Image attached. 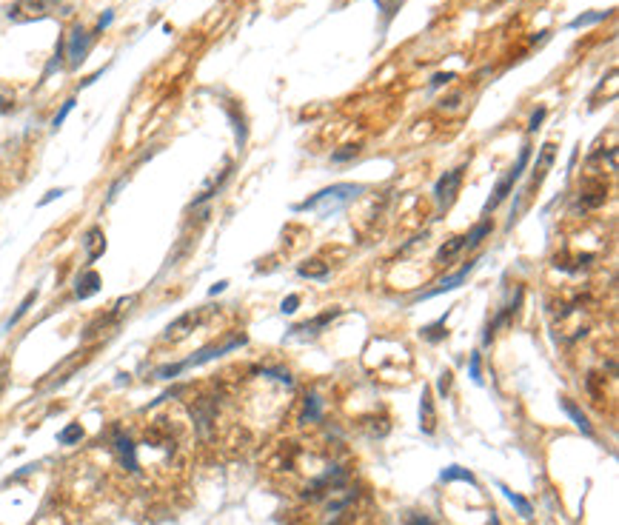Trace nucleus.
Instances as JSON below:
<instances>
[{"label":"nucleus","instance_id":"nucleus-28","mask_svg":"<svg viewBox=\"0 0 619 525\" xmlns=\"http://www.w3.org/2000/svg\"><path fill=\"white\" fill-rule=\"evenodd\" d=\"M72 109H74V97H69V100L63 103V109L55 115V120H51V128H60V126H63V120L69 117V112H72Z\"/></svg>","mask_w":619,"mask_h":525},{"label":"nucleus","instance_id":"nucleus-23","mask_svg":"<svg viewBox=\"0 0 619 525\" xmlns=\"http://www.w3.org/2000/svg\"><path fill=\"white\" fill-rule=\"evenodd\" d=\"M185 369V362H172V365H160V369L154 372V377L157 380H172V377H177L180 372Z\"/></svg>","mask_w":619,"mask_h":525},{"label":"nucleus","instance_id":"nucleus-33","mask_svg":"<svg viewBox=\"0 0 619 525\" xmlns=\"http://www.w3.org/2000/svg\"><path fill=\"white\" fill-rule=\"evenodd\" d=\"M6 380H9V362H0V394L6 388Z\"/></svg>","mask_w":619,"mask_h":525},{"label":"nucleus","instance_id":"nucleus-13","mask_svg":"<svg viewBox=\"0 0 619 525\" xmlns=\"http://www.w3.org/2000/svg\"><path fill=\"white\" fill-rule=\"evenodd\" d=\"M320 417H322V400H320V394H317V391H311V394H306L300 423H317Z\"/></svg>","mask_w":619,"mask_h":525},{"label":"nucleus","instance_id":"nucleus-24","mask_svg":"<svg viewBox=\"0 0 619 525\" xmlns=\"http://www.w3.org/2000/svg\"><path fill=\"white\" fill-rule=\"evenodd\" d=\"M357 154H360V146H342L340 151L331 154V163H348V160H354Z\"/></svg>","mask_w":619,"mask_h":525},{"label":"nucleus","instance_id":"nucleus-6","mask_svg":"<svg viewBox=\"0 0 619 525\" xmlns=\"http://www.w3.org/2000/svg\"><path fill=\"white\" fill-rule=\"evenodd\" d=\"M243 343H246V337L240 334V337H231L229 343H223V346H208V349H200L195 357H188V360H183V362H185V369H188V365H203V362H208V360H214V357H223V354H229V351L240 349Z\"/></svg>","mask_w":619,"mask_h":525},{"label":"nucleus","instance_id":"nucleus-25","mask_svg":"<svg viewBox=\"0 0 619 525\" xmlns=\"http://www.w3.org/2000/svg\"><path fill=\"white\" fill-rule=\"evenodd\" d=\"M608 12H594V15H579L577 20H571V29H582V26H591V23H600L605 20Z\"/></svg>","mask_w":619,"mask_h":525},{"label":"nucleus","instance_id":"nucleus-35","mask_svg":"<svg viewBox=\"0 0 619 525\" xmlns=\"http://www.w3.org/2000/svg\"><path fill=\"white\" fill-rule=\"evenodd\" d=\"M408 525H434V522L428 519V517H422V514H411V517H408Z\"/></svg>","mask_w":619,"mask_h":525},{"label":"nucleus","instance_id":"nucleus-19","mask_svg":"<svg viewBox=\"0 0 619 525\" xmlns=\"http://www.w3.org/2000/svg\"><path fill=\"white\" fill-rule=\"evenodd\" d=\"M440 480H443V483L463 480V483H471V485H474V474H471V471H465V468H460V465H448L443 474H440Z\"/></svg>","mask_w":619,"mask_h":525},{"label":"nucleus","instance_id":"nucleus-14","mask_svg":"<svg viewBox=\"0 0 619 525\" xmlns=\"http://www.w3.org/2000/svg\"><path fill=\"white\" fill-rule=\"evenodd\" d=\"M86 249H89V262H94L103 251H106V238H103V231L94 226V228H89V234H86Z\"/></svg>","mask_w":619,"mask_h":525},{"label":"nucleus","instance_id":"nucleus-26","mask_svg":"<svg viewBox=\"0 0 619 525\" xmlns=\"http://www.w3.org/2000/svg\"><path fill=\"white\" fill-rule=\"evenodd\" d=\"M468 374H471L474 383H482V357H479L477 351H474L471 360H468Z\"/></svg>","mask_w":619,"mask_h":525},{"label":"nucleus","instance_id":"nucleus-11","mask_svg":"<svg viewBox=\"0 0 619 525\" xmlns=\"http://www.w3.org/2000/svg\"><path fill=\"white\" fill-rule=\"evenodd\" d=\"M420 426L425 434H431L437 426V414H434V403H431V388H422V403H420Z\"/></svg>","mask_w":619,"mask_h":525},{"label":"nucleus","instance_id":"nucleus-39","mask_svg":"<svg viewBox=\"0 0 619 525\" xmlns=\"http://www.w3.org/2000/svg\"><path fill=\"white\" fill-rule=\"evenodd\" d=\"M3 109H6V100H3V97H0V112H3Z\"/></svg>","mask_w":619,"mask_h":525},{"label":"nucleus","instance_id":"nucleus-17","mask_svg":"<svg viewBox=\"0 0 619 525\" xmlns=\"http://www.w3.org/2000/svg\"><path fill=\"white\" fill-rule=\"evenodd\" d=\"M491 223L488 220H482V223H477L474 228H471V234H465V249H477L479 243H482V238H488L491 234Z\"/></svg>","mask_w":619,"mask_h":525},{"label":"nucleus","instance_id":"nucleus-10","mask_svg":"<svg viewBox=\"0 0 619 525\" xmlns=\"http://www.w3.org/2000/svg\"><path fill=\"white\" fill-rule=\"evenodd\" d=\"M559 408H562L565 414H568V417L574 419V426H577V428H579V431H582L585 437H594V428H591V423H588V417H585V414L579 411V406H577L574 400H568V397H562V400H559Z\"/></svg>","mask_w":619,"mask_h":525},{"label":"nucleus","instance_id":"nucleus-21","mask_svg":"<svg viewBox=\"0 0 619 525\" xmlns=\"http://www.w3.org/2000/svg\"><path fill=\"white\" fill-rule=\"evenodd\" d=\"M35 300H38V288H35V292H29V294H26V297H23V303L17 306V311H15V314H12V317H9L6 328H12L15 323H20V317H23V314H26V311H29V308H32V303H35Z\"/></svg>","mask_w":619,"mask_h":525},{"label":"nucleus","instance_id":"nucleus-16","mask_svg":"<svg viewBox=\"0 0 619 525\" xmlns=\"http://www.w3.org/2000/svg\"><path fill=\"white\" fill-rule=\"evenodd\" d=\"M500 491H502V494L508 497V503L514 506V508H517V511H520V514H522L525 519H531V517H534V506H531V503L525 500V497H520V494H514V491H508L505 485H500Z\"/></svg>","mask_w":619,"mask_h":525},{"label":"nucleus","instance_id":"nucleus-4","mask_svg":"<svg viewBox=\"0 0 619 525\" xmlns=\"http://www.w3.org/2000/svg\"><path fill=\"white\" fill-rule=\"evenodd\" d=\"M460 183H463V169H451V172H445V174L434 183V200H437L440 208H445V206L454 200L456 189H460Z\"/></svg>","mask_w":619,"mask_h":525},{"label":"nucleus","instance_id":"nucleus-9","mask_svg":"<svg viewBox=\"0 0 619 525\" xmlns=\"http://www.w3.org/2000/svg\"><path fill=\"white\" fill-rule=\"evenodd\" d=\"M334 317H340V308H329V311H322L320 317H314V320H306L303 326H294L291 331H294V334H317V331H322V328H326V326H329V323H331Z\"/></svg>","mask_w":619,"mask_h":525},{"label":"nucleus","instance_id":"nucleus-2","mask_svg":"<svg viewBox=\"0 0 619 525\" xmlns=\"http://www.w3.org/2000/svg\"><path fill=\"white\" fill-rule=\"evenodd\" d=\"M528 160H531V146H522L520 149V157H517V163H514V169H511L497 186H494V192H491V197L486 200V206H482V215H491L494 208L511 194V189H514V183L522 177V172H525V166H528Z\"/></svg>","mask_w":619,"mask_h":525},{"label":"nucleus","instance_id":"nucleus-36","mask_svg":"<svg viewBox=\"0 0 619 525\" xmlns=\"http://www.w3.org/2000/svg\"><path fill=\"white\" fill-rule=\"evenodd\" d=\"M112 17H115V12H106V15L100 17V23H97V32H103V29H106V26H109V23H112Z\"/></svg>","mask_w":619,"mask_h":525},{"label":"nucleus","instance_id":"nucleus-15","mask_svg":"<svg viewBox=\"0 0 619 525\" xmlns=\"http://www.w3.org/2000/svg\"><path fill=\"white\" fill-rule=\"evenodd\" d=\"M297 274L300 277H308V280H326L329 277V266L320 260H308V262H300L297 266Z\"/></svg>","mask_w":619,"mask_h":525},{"label":"nucleus","instance_id":"nucleus-22","mask_svg":"<svg viewBox=\"0 0 619 525\" xmlns=\"http://www.w3.org/2000/svg\"><path fill=\"white\" fill-rule=\"evenodd\" d=\"M463 249H465V238H454V240H451L448 246H443V249L437 251V257H434V260H437V262H443V260H451V257H454L456 251H463Z\"/></svg>","mask_w":619,"mask_h":525},{"label":"nucleus","instance_id":"nucleus-12","mask_svg":"<svg viewBox=\"0 0 619 525\" xmlns=\"http://www.w3.org/2000/svg\"><path fill=\"white\" fill-rule=\"evenodd\" d=\"M97 292H100V274H97V272H86L83 277L77 280V288H74L77 300H86V297H92V294H97Z\"/></svg>","mask_w":619,"mask_h":525},{"label":"nucleus","instance_id":"nucleus-29","mask_svg":"<svg viewBox=\"0 0 619 525\" xmlns=\"http://www.w3.org/2000/svg\"><path fill=\"white\" fill-rule=\"evenodd\" d=\"M260 374H263V377H274V380H277V383H283V385H291V383H294V380H291V374H288V372H283V369H263Z\"/></svg>","mask_w":619,"mask_h":525},{"label":"nucleus","instance_id":"nucleus-1","mask_svg":"<svg viewBox=\"0 0 619 525\" xmlns=\"http://www.w3.org/2000/svg\"><path fill=\"white\" fill-rule=\"evenodd\" d=\"M365 189L360 186V183H334V186L317 192L314 197L303 200L300 206H294V212H317L322 217H329L334 212H340V208H345L348 203H354Z\"/></svg>","mask_w":619,"mask_h":525},{"label":"nucleus","instance_id":"nucleus-37","mask_svg":"<svg viewBox=\"0 0 619 525\" xmlns=\"http://www.w3.org/2000/svg\"><path fill=\"white\" fill-rule=\"evenodd\" d=\"M60 194H63V189H51V192H49V194L40 200V206H46V203H51V200H58Z\"/></svg>","mask_w":619,"mask_h":525},{"label":"nucleus","instance_id":"nucleus-38","mask_svg":"<svg viewBox=\"0 0 619 525\" xmlns=\"http://www.w3.org/2000/svg\"><path fill=\"white\" fill-rule=\"evenodd\" d=\"M226 285H229V283H226V280H220L217 285H211V292H208V294H220V292H226Z\"/></svg>","mask_w":619,"mask_h":525},{"label":"nucleus","instance_id":"nucleus-34","mask_svg":"<svg viewBox=\"0 0 619 525\" xmlns=\"http://www.w3.org/2000/svg\"><path fill=\"white\" fill-rule=\"evenodd\" d=\"M448 388H451V372H443L440 374V394H448Z\"/></svg>","mask_w":619,"mask_h":525},{"label":"nucleus","instance_id":"nucleus-32","mask_svg":"<svg viewBox=\"0 0 619 525\" xmlns=\"http://www.w3.org/2000/svg\"><path fill=\"white\" fill-rule=\"evenodd\" d=\"M454 72H445V74H434V81H431V89H437V86H445V83H451L454 81Z\"/></svg>","mask_w":619,"mask_h":525},{"label":"nucleus","instance_id":"nucleus-8","mask_svg":"<svg viewBox=\"0 0 619 525\" xmlns=\"http://www.w3.org/2000/svg\"><path fill=\"white\" fill-rule=\"evenodd\" d=\"M197 320H200V311H188V314H183V317H177L169 328H166V340H180V337H185L188 331H192L195 326H197Z\"/></svg>","mask_w":619,"mask_h":525},{"label":"nucleus","instance_id":"nucleus-18","mask_svg":"<svg viewBox=\"0 0 619 525\" xmlns=\"http://www.w3.org/2000/svg\"><path fill=\"white\" fill-rule=\"evenodd\" d=\"M445 317H448V314H443L437 323H431V326L422 328V337L428 340V343H440V340H445V334H448V331H445Z\"/></svg>","mask_w":619,"mask_h":525},{"label":"nucleus","instance_id":"nucleus-20","mask_svg":"<svg viewBox=\"0 0 619 525\" xmlns=\"http://www.w3.org/2000/svg\"><path fill=\"white\" fill-rule=\"evenodd\" d=\"M83 440V426L80 423H72V426H66L60 434H58V442L60 445H74V442H80Z\"/></svg>","mask_w":619,"mask_h":525},{"label":"nucleus","instance_id":"nucleus-30","mask_svg":"<svg viewBox=\"0 0 619 525\" xmlns=\"http://www.w3.org/2000/svg\"><path fill=\"white\" fill-rule=\"evenodd\" d=\"M297 308H300V297H297V294H288V297L280 303V311H283V314H294Z\"/></svg>","mask_w":619,"mask_h":525},{"label":"nucleus","instance_id":"nucleus-27","mask_svg":"<svg viewBox=\"0 0 619 525\" xmlns=\"http://www.w3.org/2000/svg\"><path fill=\"white\" fill-rule=\"evenodd\" d=\"M374 3H377V9H380V12H386V17L391 20L394 12H399V3H402V0H374Z\"/></svg>","mask_w":619,"mask_h":525},{"label":"nucleus","instance_id":"nucleus-31","mask_svg":"<svg viewBox=\"0 0 619 525\" xmlns=\"http://www.w3.org/2000/svg\"><path fill=\"white\" fill-rule=\"evenodd\" d=\"M543 120H545V109H536L534 115H531V123H528V131H536L543 126Z\"/></svg>","mask_w":619,"mask_h":525},{"label":"nucleus","instance_id":"nucleus-40","mask_svg":"<svg viewBox=\"0 0 619 525\" xmlns=\"http://www.w3.org/2000/svg\"><path fill=\"white\" fill-rule=\"evenodd\" d=\"M491 525H500V522H497V517H491Z\"/></svg>","mask_w":619,"mask_h":525},{"label":"nucleus","instance_id":"nucleus-3","mask_svg":"<svg viewBox=\"0 0 619 525\" xmlns=\"http://www.w3.org/2000/svg\"><path fill=\"white\" fill-rule=\"evenodd\" d=\"M92 40H94V35H89V32H86L80 23H77L74 29H72V38H69V46H66V55H69V66H72V69H77L80 63L86 60Z\"/></svg>","mask_w":619,"mask_h":525},{"label":"nucleus","instance_id":"nucleus-5","mask_svg":"<svg viewBox=\"0 0 619 525\" xmlns=\"http://www.w3.org/2000/svg\"><path fill=\"white\" fill-rule=\"evenodd\" d=\"M482 260H471V262H465V266L460 269V272H454V274H448V277H443L440 280V285L437 288H431V292H425L420 300H431V297H440V294H445V292H454V288H460L465 280H468V274L479 266Z\"/></svg>","mask_w":619,"mask_h":525},{"label":"nucleus","instance_id":"nucleus-7","mask_svg":"<svg viewBox=\"0 0 619 525\" xmlns=\"http://www.w3.org/2000/svg\"><path fill=\"white\" fill-rule=\"evenodd\" d=\"M115 451H117V457H120L126 471H138V449H134V442L123 431L115 434Z\"/></svg>","mask_w":619,"mask_h":525}]
</instances>
